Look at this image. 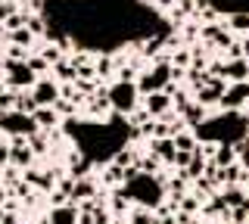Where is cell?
<instances>
[{
  "label": "cell",
  "instance_id": "37",
  "mask_svg": "<svg viewBox=\"0 0 249 224\" xmlns=\"http://www.w3.org/2000/svg\"><path fill=\"white\" fill-rule=\"evenodd\" d=\"M0 84H3V66H0Z\"/></svg>",
  "mask_w": 249,
  "mask_h": 224
},
{
  "label": "cell",
  "instance_id": "16",
  "mask_svg": "<svg viewBox=\"0 0 249 224\" xmlns=\"http://www.w3.org/2000/svg\"><path fill=\"white\" fill-rule=\"evenodd\" d=\"M218 193H221V199H224V206H228V208L240 206L246 199V187H243V184H221V190H218Z\"/></svg>",
  "mask_w": 249,
  "mask_h": 224
},
{
  "label": "cell",
  "instance_id": "17",
  "mask_svg": "<svg viewBox=\"0 0 249 224\" xmlns=\"http://www.w3.org/2000/svg\"><path fill=\"white\" fill-rule=\"evenodd\" d=\"M128 224H159V218H156V212L146 208V206H131L128 208Z\"/></svg>",
  "mask_w": 249,
  "mask_h": 224
},
{
  "label": "cell",
  "instance_id": "29",
  "mask_svg": "<svg viewBox=\"0 0 249 224\" xmlns=\"http://www.w3.org/2000/svg\"><path fill=\"white\" fill-rule=\"evenodd\" d=\"M190 156H193V153H187V150H175V159H171V165H175L178 172H184V168L190 165Z\"/></svg>",
  "mask_w": 249,
  "mask_h": 224
},
{
  "label": "cell",
  "instance_id": "2",
  "mask_svg": "<svg viewBox=\"0 0 249 224\" xmlns=\"http://www.w3.org/2000/svg\"><path fill=\"white\" fill-rule=\"evenodd\" d=\"M106 97H109L112 112H119V115L131 112L140 103V90H137L134 81H115V84H109V87H106Z\"/></svg>",
  "mask_w": 249,
  "mask_h": 224
},
{
  "label": "cell",
  "instance_id": "18",
  "mask_svg": "<svg viewBox=\"0 0 249 224\" xmlns=\"http://www.w3.org/2000/svg\"><path fill=\"white\" fill-rule=\"evenodd\" d=\"M171 143H175V150H187V153H193L196 150V134H193L190 128H184V131H178V134H171Z\"/></svg>",
  "mask_w": 249,
  "mask_h": 224
},
{
  "label": "cell",
  "instance_id": "4",
  "mask_svg": "<svg viewBox=\"0 0 249 224\" xmlns=\"http://www.w3.org/2000/svg\"><path fill=\"white\" fill-rule=\"evenodd\" d=\"M0 131H3L6 137H28V134H35V131H41V128H37V121L31 119L28 112L6 109V112H0Z\"/></svg>",
  "mask_w": 249,
  "mask_h": 224
},
{
  "label": "cell",
  "instance_id": "14",
  "mask_svg": "<svg viewBox=\"0 0 249 224\" xmlns=\"http://www.w3.org/2000/svg\"><path fill=\"white\" fill-rule=\"evenodd\" d=\"M31 162H35V153H31L28 140H25V143H13V146H10V165H16V168H28Z\"/></svg>",
  "mask_w": 249,
  "mask_h": 224
},
{
  "label": "cell",
  "instance_id": "11",
  "mask_svg": "<svg viewBox=\"0 0 249 224\" xmlns=\"http://www.w3.org/2000/svg\"><path fill=\"white\" fill-rule=\"evenodd\" d=\"M221 75L228 81H249V59H228L224 63V69H221Z\"/></svg>",
  "mask_w": 249,
  "mask_h": 224
},
{
  "label": "cell",
  "instance_id": "1",
  "mask_svg": "<svg viewBox=\"0 0 249 224\" xmlns=\"http://www.w3.org/2000/svg\"><path fill=\"white\" fill-rule=\"evenodd\" d=\"M124 196H128L131 206H146V208H156L165 199V187H162V181L156 174H134L131 181H124L119 187Z\"/></svg>",
  "mask_w": 249,
  "mask_h": 224
},
{
  "label": "cell",
  "instance_id": "24",
  "mask_svg": "<svg viewBox=\"0 0 249 224\" xmlns=\"http://www.w3.org/2000/svg\"><path fill=\"white\" fill-rule=\"evenodd\" d=\"M233 150H237V162H240L243 168H249V134L240 137V140L233 143Z\"/></svg>",
  "mask_w": 249,
  "mask_h": 224
},
{
  "label": "cell",
  "instance_id": "38",
  "mask_svg": "<svg viewBox=\"0 0 249 224\" xmlns=\"http://www.w3.org/2000/svg\"><path fill=\"white\" fill-rule=\"evenodd\" d=\"M243 187H246V196H249V181H246V184H243Z\"/></svg>",
  "mask_w": 249,
  "mask_h": 224
},
{
  "label": "cell",
  "instance_id": "7",
  "mask_svg": "<svg viewBox=\"0 0 249 224\" xmlns=\"http://www.w3.org/2000/svg\"><path fill=\"white\" fill-rule=\"evenodd\" d=\"M31 97H35L37 106H53L59 100V81L50 78V75H41V78L31 84Z\"/></svg>",
  "mask_w": 249,
  "mask_h": 224
},
{
  "label": "cell",
  "instance_id": "15",
  "mask_svg": "<svg viewBox=\"0 0 249 224\" xmlns=\"http://www.w3.org/2000/svg\"><path fill=\"white\" fill-rule=\"evenodd\" d=\"M31 119L37 121V128H41V131H53V128L59 125V115H56L53 106H37V109L31 112Z\"/></svg>",
  "mask_w": 249,
  "mask_h": 224
},
{
  "label": "cell",
  "instance_id": "21",
  "mask_svg": "<svg viewBox=\"0 0 249 224\" xmlns=\"http://www.w3.org/2000/svg\"><path fill=\"white\" fill-rule=\"evenodd\" d=\"M212 162H215L218 168H221V165H231V162H237V150H233V143H221V146H215Z\"/></svg>",
  "mask_w": 249,
  "mask_h": 224
},
{
  "label": "cell",
  "instance_id": "34",
  "mask_svg": "<svg viewBox=\"0 0 249 224\" xmlns=\"http://www.w3.org/2000/svg\"><path fill=\"white\" fill-rule=\"evenodd\" d=\"M10 165V146H0V168Z\"/></svg>",
  "mask_w": 249,
  "mask_h": 224
},
{
  "label": "cell",
  "instance_id": "5",
  "mask_svg": "<svg viewBox=\"0 0 249 224\" xmlns=\"http://www.w3.org/2000/svg\"><path fill=\"white\" fill-rule=\"evenodd\" d=\"M224 87H228V78H218V75H209L206 84H199L196 90H193V100L202 106H218V100H221Z\"/></svg>",
  "mask_w": 249,
  "mask_h": 224
},
{
  "label": "cell",
  "instance_id": "35",
  "mask_svg": "<svg viewBox=\"0 0 249 224\" xmlns=\"http://www.w3.org/2000/svg\"><path fill=\"white\" fill-rule=\"evenodd\" d=\"M0 41H6V28H3V22H0Z\"/></svg>",
  "mask_w": 249,
  "mask_h": 224
},
{
  "label": "cell",
  "instance_id": "19",
  "mask_svg": "<svg viewBox=\"0 0 249 224\" xmlns=\"http://www.w3.org/2000/svg\"><path fill=\"white\" fill-rule=\"evenodd\" d=\"M122 184H124V168L109 162L106 172H103V187H122Z\"/></svg>",
  "mask_w": 249,
  "mask_h": 224
},
{
  "label": "cell",
  "instance_id": "20",
  "mask_svg": "<svg viewBox=\"0 0 249 224\" xmlns=\"http://www.w3.org/2000/svg\"><path fill=\"white\" fill-rule=\"evenodd\" d=\"M50 69H53V72H56L59 84H66V81H75V78H78V72H75L72 59H59V63H53Z\"/></svg>",
  "mask_w": 249,
  "mask_h": 224
},
{
  "label": "cell",
  "instance_id": "36",
  "mask_svg": "<svg viewBox=\"0 0 249 224\" xmlns=\"http://www.w3.org/2000/svg\"><path fill=\"white\" fill-rule=\"evenodd\" d=\"M13 3H16V6H22V3H28V0H13Z\"/></svg>",
  "mask_w": 249,
  "mask_h": 224
},
{
  "label": "cell",
  "instance_id": "30",
  "mask_svg": "<svg viewBox=\"0 0 249 224\" xmlns=\"http://www.w3.org/2000/svg\"><path fill=\"white\" fill-rule=\"evenodd\" d=\"M25 16H28V13H19V10H16L13 16L3 22V28H6V32H13V28H22V25H25Z\"/></svg>",
  "mask_w": 249,
  "mask_h": 224
},
{
  "label": "cell",
  "instance_id": "12",
  "mask_svg": "<svg viewBox=\"0 0 249 224\" xmlns=\"http://www.w3.org/2000/svg\"><path fill=\"white\" fill-rule=\"evenodd\" d=\"M150 153L162 159V165H171V159H175V143H171V137H150Z\"/></svg>",
  "mask_w": 249,
  "mask_h": 224
},
{
  "label": "cell",
  "instance_id": "3",
  "mask_svg": "<svg viewBox=\"0 0 249 224\" xmlns=\"http://www.w3.org/2000/svg\"><path fill=\"white\" fill-rule=\"evenodd\" d=\"M3 87H10V90H31V84L37 81V75L28 69V63H22V59H10L6 56L3 63Z\"/></svg>",
  "mask_w": 249,
  "mask_h": 224
},
{
  "label": "cell",
  "instance_id": "28",
  "mask_svg": "<svg viewBox=\"0 0 249 224\" xmlns=\"http://www.w3.org/2000/svg\"><path fill=\"white\" fill-rule=\"evenodd\" d=\"M53 109H56L59 119H62V115H75V103H72V100H66V97H59L56 103H53Z\"/></svg>",
  "mask_w": 249,
  "mask_h": 224
},
{
  "label": "cell",
  "instance_id": "27",
  "mask_svg": "<svg viewBox=\"0 0 249 224\" xmlns=\"http://www.w3.org/2000/svg\"><path fill=\"white\" fill-rule=\"evenodd\" d=\"M25 63H28V69H31V72L37 75V78H41V75L47 72V69H50V63H47L44 56H31V59H25Z\"/></svg>",
  "mask_w": 249,
  "mask_h": 224
},
{
  "label": "cell",
  "instance_id": "6",
  "mask_svg": "<svg viewBox=\"0 0 249 224\" xmlns=\"http://www.w3.org/2000/svg\"><path fill=\"white\" fill-rule=\"evenodd\" d=\"M246 103H249V81H228L218 106L221 109H243Z\"/></svg>",
  "mask_w": 249,
  "mask_h": 224
},
{
  "label": "cell",
  "instance_id": "8",
  "mask_svg": "<svg viewBox=\"0 0 249 224\" xmlns=\"http://www.w3.org/2000/svg\"><path fill=\"white\" fill-rule=\"evenodd\" d=\"M47 224H78V203H59V206H53L50 212H47Z\"/></svg>",
  "mask_w": 249,
  "mask_h": 224
},
{
  "label": "cell",
  "instance_id": "23",
  "mask_svg": "<svg viewBox=\"0 0 249 224\" xmlns=\"http://www.w3.org/2000/svg\"><path fill=\"white\" fill-rule=\"evenodd\" d=\"M124 115H128V125L131 128H140V125H143V121H150V112H146L143 109V106H134V109H131V112H124Z\"/></svg>",
  "mask_w": 249,
  "mask_h": 224
},
{
  "label": "cell",
  "instance_id": "22",
  "mask_svg": "<svg viewBox=\"0 0 249 224\" xmlns=\"http://www.w3.org/2000/svg\"><path fill=\"white\" fill-rule=\"evenodd\" d=\"M6 41H10V44H16V47H31V41H35V34H31L28 32V28L25 25H22V28H13V32H6Z\"/></svg>",
  "mask_w": 249,
  "mask_h": 224
},
{
  "label": "cell",
  "instance_id": "25",
  "mask_svg": "<svg viewBox=\"0 0 249 224\" xmlns=\"http://www.w3.org/2000/svg\"><path fill=\"white\" fill-rule=\"evenodd\" d=\"M37 56H44L47 63L53 66V63H59V59H62V50H59V47H56V44H53V41H47V44H44V50L37 53Z\"/></svg>",
  "mask_w": 249,
  "mask_h": 224
},
{
  "label": "cell",
  "instance_id": "31",
  "mask_svg": "<svg viewBox=\"0 0 249 224\" xmlns=\"http://www.w3.org/2000/svg\"><path fill=\"white\" fill-rule=\"evenodd\" d=\"M16 10H19V6H16L13 0H0V22H6V19H10Z\"/></svg>",
  "mask_w": 249,
  "mask_h": 224
},
{
  "label": "cell",
  "instance_id": "9",
  "mask_svg": "<svg viewBox=\"0 0 249 224\" xmlns=\"http://www.w3.org/2000/svg\"><path fill=\"white\" fill-rule=\"evenodd\" d=\"M143 109L150 112V119H159V115H165L171 109V97L165 90H153V94L143 97Z\"/></svg>",
  "mask_w": 249,
  "mask_h": 224
},
{
  "label": "cell",
  "instance_id": "39",
  "mask_svg": "<svg viewBox=\"0 0 249 224\" xmlns=\"http://www.w3.org/2000/svg\"><path fill=\"white\" fill-rule=\"evenodd\" d=\"M0 215H3V208H0Z\"/></svg>",
  "mask_w": 249,
  "mask_h": 224
},
{
  "label": "cell",
  "instance_id": "10",
  "mask_svg": "<svg viewBox=\"0 0 249 224\" xmlns=\"http://www.w3.org/2000/svg\"><path fill=\"white\" fill-rule=\"evenodd\" d=\"M178 112H181V119L187 121V128H196V125H202V121L209 119V106L196 103V100H190V103H187L184 109H178Z\"/></svg>",
  "mask_w": 249,
  "mask_h": 224
},
{
  "label": "cell",
  "instance_id": "26",
  "mask_svg": "<svg viewBox=\"0 0 249 224\" xmlns=\"http://www.w3.org/2000/svg\"><path fill=\"white\" fill-rule=\"evenodd\" d=\"M93 69H97V78H106V75L115 72V63H112V56H100Z\"/></svg>",
  "mask_w": 249,
  "mask_h": 224
},
{
  "label": "cell",
  "instance_id": "13",
  "mask_svg": "<svg viewBox=\"0 0 249 224\" xmlns=\"http://www.w3.org/2000/svg\"><path fill=\"white\" fill-rule=\"evenodd\" d=\"M97 196V184L90 181V177H75V184H72V203H84V199H93Z\"/></svg>",
  "mask_w": 249,
  "mask_h": 224
},
{
  "label": "cell",
  "instance_id": "32",
  "mask_svg": "<svg viewBox=\"0 0 249 224\" xmlns=\"http://www.w3.org/2000/svg\"><path fill=\"white\" fill-rule=\"evenodd\" d=\"M10 59H25V47H10Z\"/></svg>",
  "mask_w": 249,
  "mask_h": 224
},
{
  "label": "cell",
  "instance_id": "33",
  "mask_svg": "<svg viewBox=\"0 0 249 224\" xmlns=\"http://www.w3.org/2000/svg\"><path fill=\"white\" fill-rule=\"evenodd\" d=\"M240 50H243V59H249V34H240Z\"/></svg>",
  "mask_w": 249,
  "mask_h": 224
}]
</instances>
